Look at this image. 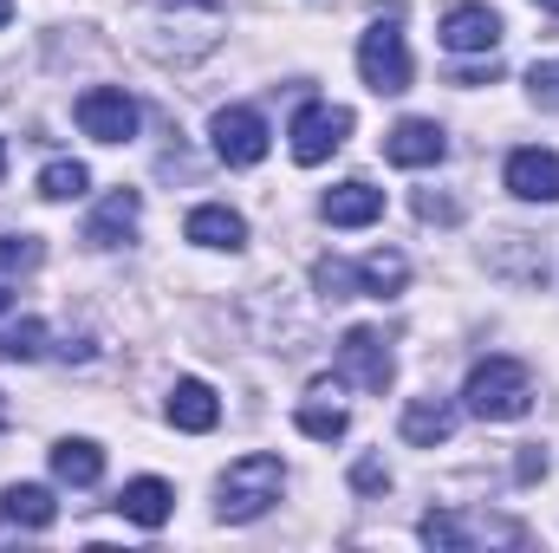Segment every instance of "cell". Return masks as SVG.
Wrapping results in <instances>:
<instances>
[{
  "label": "cell",
  "instance_id": "cell-32",
  "mask_svg": "<svg viewBox=\"0 0 559 553\" xmlns=\"http://www.w3.org/2000/svg\"><path fill=\"white\" fill-rule=\"evenodd\" d=\"M0 176H7V143H0Z\"/></svg>",
  "mask_w": 559,
  "mask_h": 553
},
{
  "label": "cell",
  "instance_id": "cell-28",
  "mask_svg": "<svg viewBox=\"0 0 559 553\" xmlns=\"http://www.w3.org/2000/svg\"><path fill=\"white\" fill-rule=\"evenodd\" d=\"M417 215H423V222H455V215H462V209H455V202H442V196H429V189H423V196H417Z\"/></svg>",
  "mask_w": 559,
  "mask_h": 553
},
{
  "label": "cell",
  "instance_id": "cell-4",
  "mask_svg": "<svg viewBox=\"0 0 559 553\" xmlns=\"http://www.w3.org/2000/svg\"><path fill=\"white\" fill-rule=\"evenodd\" d=\"M397 378V358H391V339L378 326H352L338 339V358H332V385H358V391H391Z\"/></svg>",
  "mask_w": 559,
  "mask_h": 553
},
{
  "label": "cell",
  "instance_id": "cell-15",
  "mask_svg": "<svg viewBox=\"0 0 559 553\" xmlns=\"http://www.w3.org/2000/svg\"><path fill=\"white\" fill-rule=\"evenodd\" d=\"M169 508H176V489H169L163 475H138V482H124V495H118V515L138 521V528H150V534L169 521Z\"/></svg>",
  "mask_w": 559,
  "mask_h": 553
},
{
  "label": "cell",
  "instance_id": "cell-24",
  "mask_svg": "<svg viewBox=\"0 0 559 553\" xmlns=\"http://www.w3.org/2000/svg\"><path fill=\"white\" fill-rule=\"evenodd\" d=\"M39 261H46L39 235H0V274H33Z\"/></svg>",
  "mask_w": 559,
  "mask_h": 553
},
{
  "label": "cell",
  "instance_id": "cell-33",
  "mask_svg": "<svg viewBox=\"0 0 559 553\" xmlns=\"http://www.w3.org/2000/svg\"><path fill=\"white\" fill-rule=\"evenodd\" d=\"M0 430H7V398H0Z\"/></svg>",
  "mask_w": 559,
  "mask_h": 553
},
{
  "label": "cell",
  "instance_id": "cell-29",
  "mask_svg": "<svg viewBox=\"0 0 559 553\" xmlns=\"http://www.w3.org/2000/svg\"><path fill=\"white\" fill-rule=\"evenodd\" d=\"M514 475H521V482H540V475H547V456H540V449H521Z\"/></svg>",
  "mask_w": 559,
  "mask_h": 553
},
{
  "label": "cell",
  "instance_id": "cell-27",
  "mask_svg": "<svg viewBox=\"0 0 559 553\" xmlns=\"http://www.w3.org/2000/svg\"><path fill=\"white\" fill-rule=\"evenodd\" d=\"M352 489H358V495H384V489H391V469H384L378 456H365V462H352Z\"/></svg>",
  "mask_w": 559,
  "mask_h": 553
},
{
  "label": "cell",
  "instance_id": "cell-17",
  "mask_svg": "<svg viewBox=\"0 0 559 553\" xmlns=\"http://www.w3.org/2000/svg\"><path fill=\"white\" fill-rule=\"evenodd\" d=\"M52 475H59L66 489H92V482L105 475V449H98L92 436H59V443H52Z\"/></svg>",
  "mask_w": 559,
  "mask_h": 553
},
{
  "label": "cell",
  "instance_id": "cell-10",
  "mask_svg": "<svg viewBox=\"0 0 559 553\" xmlns=\"http://www.w3.org/2000/svg\"><path fill=\"white\" fill-rule=\"evenodd\" d=\"M508 189L521 202H559V150H540V143L514 150L508 156Z\"/></svg>",
  "mask_w": 559,
  "mask_h": 553
},
{
  "label": "cell",
  "instance_id": "cell-7",
  "mask_svg": "<svg viewBox=\"0 0 559 553\" xmlns=\"http://www.w3.org/2000/svg\"><path fill=\"white\" fill-rule=\"evenodd\" d=\"M79 131L98 143H131L138 138V98L124 85H92L79 92Z\"/></svg>",
  "mask_w": 559,
  "mask_h": 553
},
{
  "label": "cell",
  "instance_id": "cell-21",
  "mask_svg": "<svg viewBox=\"0 0 559 553\" xmlns=\"http://www.w3.org/2000/svg\"><path fill=\"white\" fill-rule=\"evenodd\" d=\"M85 189H92V169L72 163V156H59V163L39 169V196H46V202H79Z\"/></svg>",
  "mask_w": 559,
  "mask_h": 553
},
{
  "label": "cell",
  "instance_id": "cell-34",
  "mask_svg": "<svg viewBox=\"0 0 559 553\" xmlns=\"http://www.w3.org/2000/svg\"><path fill=\"white\" fill-rule=\"evenodd\" d=\"M540 7H547V13H559V0H540Z\"/></svg>",
  "mask_w": 559,
  "mask_h": 553
},
{
  "label": "cell",
  "instance_id": "cell-31",
  "mask_svg": "<svg viewBox=\"0 0 559 553\" xmlns=\"http://www.w3.org/2000/svg\"><path fill=\"white\" fill-rule=\"evenodd\" d=\"M7 20H13V0H0V26H7Z\"/></svg>",
  "mask_w": 559,
  "mask_h": 553
},
{
  "label": "cell",
  "instance_id": "cell-26",
  "mask_svg": "<svg viewBox=\"0 0 559 553\" xmlns=\"http://www.w3.org/2000/svg\"><path fill=\"white\" fill-rule=\"evenodd\" d=\"M527 92H534V105H540V111H559V59H547V66H534V72H527Z\"/></svg>",
  "mask_w": 559,
  "mask_h": 553
},
{
  "label": "cell",
  "instance_id": "cell-23",
  "mask_svg": "<svg viewBox=\"0 0 559 553\" xmlns=\"http://www.w3.org/2000/svg\"><path fill=\"white\" fill-rule=\"evenodd\" d=\"M312 293H319V299H358L365 286H358V268H352V261L325 255V261H312Z\"/></svg>",
  "mask_w": 559,
  "mask_h": 553
},
{
  "label": "cell",
  "instance_id": "cell-11",
  "mask_svg": "<svg viewBox=\"0 0 559 553\" xmlns=\"http://www.w3.org/2000/svg\"><path fill=\"white\" fill-rule=\"evenodd\" d=\"M138 222H143V196L138 189H111V196L92 209L85 242H92V248H124V242L138 235Z\"/></svg>",
  "mask_w": 559,
  "mask_h": 553
},
{
  "label": "cell",
  "instance_id": "cell-8",
  "mask_svg": "<svg viewBox=\"0 0 559 553\" xmlns=\"http://www.w3.org/2000/svg\"><path fill=\"white\" fill-rule=\"evenodd\" d=\"M436 39H442L449 52H495V46H501V13H495V7H481V0L449 7V13H442V26H436Z\"/></svg>",
  "mask_w": 559,
  "mask_h": 553
},
{
  "label": "cell",
  "instance_id": "cell-9",
  "mask_svg": "<svg viewBox=\"0 0 559 553\" xmlns=\"http://www.w3.org/2000/svg\"><path fill=\"white\" fill-rule=\"evenodd\" d=\"M384 156H391L397 169H436V163L449 156V138H442L436 118H404V125L384 138Z\"/></svg>",
  "mask_w": 559,
  "mask_h": 553
},
{
  "label": "cell",
  "instance_id": "cell-3",
  "mask_svg": "<svg viewBox=\"0 0 559 553\" xmlns=\"http://www.w3.org/2000/svg\"><path fill=\"white\" fill-rule=\"evenodd\" d=\"M358 79H365L378 98L411 92L417 66H411V46H404V26H397V20H371V26L358 33Z\"/></svg>",
  "mask_w": 559,
  "mask_h": 553
},
{
  "label": "cell",
  "instance_id": "cell-22",
  "mask_svg": "<svg viewBox=\"0 0 559 553\" xmlns=\"http://www.w3.org/2000/svg\"><path fill=\"white\" fill-rule=\"evenodd\" d=\"M46 352V319H20V326H0V365H33Z\"/></svg>",
  "mask_w": 559,
  "mask_h": 553
},
{
  "label": "cell",
  "instance_id": "cell-1",
  "mask_svg": "<svg viewBox=\"0 0 559 553\" xmlns=\"http://www.w3.org/2000/svg\"><path fill=\"white\" fill-rule=\"evenodd\" d=\"M462 411L481 423H514L534 411V372L521 358H481L462 385Z\"/></svg>",
  "mask_w": 559,
  "mask_h": 553
},
{
  "label": "cell",
  "instance_id": "cell-13",
  "mask_svg": "<svg viewBox=\"0 0 559 553\" xmlns=\"http://www.w3.org/2000/svg\"><path fill=\"white\" fill-rule=\"evenodd\" d=\"M182 235H189L195 248H222V255L248 248V222H241V209H228V202H202V209H189Z\"/></svg>",
  "mask_w": 559,
  "mask_h": 553
},
{
  "label": "cell",
  "instance_id": "cell-16",
  "mask_svg": "<svg viewBox=\"0 0 559 553\" xmlns=\"http://www.w3.org/2000/svg\"><path fill=\"white\" fill-rule=\"evenodd\" d=\"M0 521H7V528L39 534V528H52V521H59V502H52V489H39V482H13V489L0 495Z\"/></svg>",
  "mask_w": 559,
  "mask_h": 553
},
{
  "label": "cell",
  "instance_id": "cell-12",
  "mask_svg": "<svg viewBox=\"0 0 559 553\" xmlns=\"http://www.w3.org/2000/svg\"><path fill=\"white\" fill-rule=\"evenodd\" d=\"M319 215H325L332 228H371V222L384 215V189H378V183H365V176H352V183L325 189Z\"/></svg>",
  "mask_w": 559,
  "mask_h": 553
},
{
  "label": "cell",
  "instance_id": "cell-30",
  "mask_svg": "<svg viewBox=\"0 0 559 553\" xmlns=\"http://www.w3.org/2000/svg\"><path fill=\"white\" fill-rule=\"evenodd\" d=\"M7 306H13V293H7V274H0V313H7Z\"/></svg>",
  "mask_w": 559,
  "mask_h": 553
},
{
  "label": "cell",
  "instance_id": "cell-20",
  "mask_svg": "<svg viewBox=\"0 0 559 553\" xmlns=\"http://www.w3.org/2000/svg\"><path fill=\"white\" fill-rule=\"evenodd\" d=\"M293 423H299V430H306L312 443H338L352 416H345V404H332V385H312V398H306V404L293 411Z\"/></svg>",
  "mask_w": 559,
  "mask_h": 553
},
{
  "label": "cell",
  "instance_id": "cell-19",
  "mask_svg": "<svg viewBox=\"0 0 559 553\" xmlns=\"http://www.w3.org/2000/svg\"><path fill=\"white\" fill-rule=\"evenodd\" d=\"M358 286H365L371 299H391V293L411 286V261H404L397 248H371V255L358 261Z\"/></svg>",
  "mask_w": 559,
  "mask_h": 553
},
{
  "label": "cell",
  "instance_id": "cell-14",
  "mask_svg": "<svg viewBox=\"0 0 559 553\" xmlns=\"http://www.w3.org/2000/svg\"><path fill=\"white\" fill-rule=\"evenodd\" d=\"M169 423L189 430V436H209V430L222 423V398H215L202 378H176V391H169Z\"/></svg>",
  "mask_w": 559,
  "mask_h": 553
},
{
  "label": "cell",
  "instance_id": "cell-2",
  "mask_svg": "<svg viewBox=\"0 0 559 553\" xmlns=\"http://www.w3.org/2000/svg\"><path fill=\"white\" fill-rule=\"evenodd\" d=\"M280 489H286L280 456H241V462H228L222 482H215V515H222L228 528H248V521H261L280 502Z\"/></svg>",
  "mask_w": 559,
  "mask_h": 553
},
{
  "label": "cell",
  "instance_id": "cell-25",
  "mask_svg": "<svg viewBox=\"0 0 559 553\" xmlns=\"http://www.w3.org/2000/svg\"><path fill=\"white\" fill-rule=\"evenodd\" d=\"M417 534L429 541V548H468V541H475V528H468L462 515H423Z\"/></svg>",
  "mask_w": 559,
  "mask_h": 553
},
{
  "label": "cell",
  "instance_id": "cell-18",
  "mask_svg": "<svg viewBox=\"0 0 559 553\" xmlns=\"http://www.w3.org/2000/svg\"><path fill=\"white\" fill-rule=\"evenodd\" d=\"M449 436H455V404H442V398H417V404L404 411V443L436 449V443H449Z\"/></svg>",
  "mask_w": 559,
  "mask_h": 553
},
{
  "label": "cell",
  "instance_id": "cell-6",
  "mask_svg": "<svg viewBox=\"0 0 559 553\" xmlns=\"http://www.w3.org/2000/svg\"><path fill=\"white\" fill-rule=\"evenodd\" d=\"M209 138H215V156L228 163V169H254L261 156H267V118L254 111V105H222L215 118H209Z\"/></svg>",
  "mask_w": 559,
  "mask_h": 553
},
{
  "label": "cell",
  "instance_id": "cell-5",
  "mask_svg": "<svg viewBox=\"0 0 559 553\" xmlns=\"http://www.w3.org/2000/svg\"><path fill=\"white\" fill-rule=\"evenodd\" d=\"M286 138H293V163H325L332 150H345V138H352V111L345 105H299L293 111V125H286Z\"/></svg>",
  "mask_w": 559,
  "mask_h": 553
}]
</instances>
